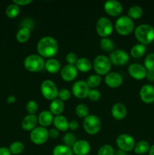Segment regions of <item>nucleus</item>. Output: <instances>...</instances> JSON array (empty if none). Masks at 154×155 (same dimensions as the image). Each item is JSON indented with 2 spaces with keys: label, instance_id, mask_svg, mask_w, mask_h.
<instances>
[{
  "label": "nucleus",
  "instance_id": "obj_1",
  "mask_svg": "<svg viewBox=\"0 0 154 155\" xmlns=\"http://www.w3.org/2000/svg\"><path fill=\"white\" fill-rule=\"evenodd\" d=\"M37 50L39 54L43 57H52L57 52L58 44L52 36H45L41 38L38 42Z\"/></svg>",
  "mask_w": 154,
  "mask_h": 155
},
{
  "label": "nucleus",
  "instance_id": "obj_2",
  "mask_svg": "<svg viewBox=\"0 0 154 155\" xmlns=\"http://www.w3.org/2000/svg\"><path fill=\"white\" fill-rule=\"evenodd\" d=\"M134 35L141 44L147 45L154 40V28L147 24H140L134 30Z\"/></svg>",
  "mask_w": 154,
  "mask_h": 155
},
{
  "label": "nucleus",
  "instance_id": "obj_3",
  "mask_svg": "<svg viewBox=\"0 0 154 155\" xmlns=\"http://www.w3.org/2000/svg\"><path fill=\"white\" fill-rule=\"evenodd\" d=\"M134 27V21L126 15H122L115 22V28L121 35H128L133 31Z\"/></svg>",
  "mask_w": 154,
  "mask_h": 155
},
{
  "label": "nucleus",
  "instance_id": "obj_4",
  "mask_svg": "<svg viewBox=\"0 0 154 155\" xmlns=\"http://www.w3.org/2000/svg\"><path fill=\"white\" fill-rule=\"evenodd\" d=\"M24 65L27 70L31 72H37L45 66L44 59L39 54H30L24 61Z\"/></svg>",
  "mask_w": 154,
  "mask_h": 155
},
{
  "label": "nucleus",
  "instance_id": "obj_5",
  "mask_svg": "<svg viewBox=\"0 0 154 155\" xmlns=\"http://www.w3.org/2000/svg\"><path fill=\"white\" fill-rule=\"evenodd\" d=\"M111 61L107 56L99 54L96 56L93 62V67L95 71L99 75H105L110 71L111 68Z\"/></svg>",
  "mask_w": 154,
  "mask_h": 155
},
{
  "label": "nucleus",
  "instance_id": "obj_6",
  "mask_svg": "<svg viewBox=\"0 0 154 155\" xmlns=\"http://www.w3.org/2000/svg\"><path fill=\"white\" fill-rule=\"evenodd\" d=\"M83 127L88 134H96L101 128V120L97 115L88 114L84 119Z\"/></svg>",
  "mask_w": 154,
  "mask_h": 155
},
{
  "label": "nucleus",
  "instance_id": "obj_7",
  "mask_svg": "<svg viewBox=\"0 0 154 155\" xmlns=\"http://www.w3.org/2000/svg\"><path fill=\"white\" fill-rule=\"evenodd\" d=\"M58 91L57 86L52 80H45L41 84V92L43 96L48 100L57 98Z\"/></svg>",
  "mask_w": 154,
  "mask_h": 155
},
{
  "label": "nucleus",
  "instance_id": "obj_8",
  "mask_svg": "<svg viewBox=\"0 0 154 155\" xmlns=\"http://www.w3.org/2000/svg\"><path fill=\"white\" fill-rule=\"evenodd\" d=\"M113 24L107 17H101L96 23L97 33L102 37H107L113 31Z\"/></svg>",
  "mask_w": 154,
  "mask_h": 155
},
{
  "label": "nucleus",
  "instance_id": "obj_9",
  "mask_svg": "<svg viewBox=\"0 0 154 155\" xmlns=\"http://www.w3.org/2000/svg\"><path fill=\"white\" fill-rule=\"evenodd\" d=\"M116 142L119 149L125 152L131 151L135 145L134 138L131 135H128L127 133H122L119 135L116 138Z\"/></svg>",
  "mask_w": 154,
  "mask_h": 155
},
{
  "label": "nucleus",
  "instance_id": "obj_10",
  "mask_svg": "<svg viewBox=\"0 0 154 155\" xmlns=\"http://www.w3.org/2000/svg\"><path fill=\"white\" fill-rule=\"evenodd\" d=\"M30 136L32 142L35 144H43L48 139V130L43 127H35L33 130H31Z\"/></svg>",
  "mask_w": 154,
  "mask_h": 155
},
{
  "label": "nucleus",
  "instance_id": "obj_11",
  "mask_svg": "<svg viewBox=\"0 0 154 155\" xmlns=\"http://www.w3.org/2000/svg\"><path fill=\"white\" fill-rule=\"evenodd\" d=\"M110 60L115 65H124L129 60V55L122 49H114L110 54Z\"/></svg>",
  "mask_w": 154,
  "mask_h": 155
},
{
  "label": "nucleus",
  "instance_id": "obj_12",
  "mask_svg": "<svg viewBox=\"0 0 154 155\" xmlns=\"http://www.w3.org/2000/svg\"><path fill=\"white\" fill-rule=\"evenodd\" d=\"M89 86L86 81L77 80L72 86V92L75 97L79 98H85L88 97L89 92Z\"/></svg>",
  "mask_w": 154,
  "mask_h": 155
},
{
  "label": "nucleus",
  "instance_id": "obj_13",
  "mask_svg": "<svg viewBox=\"0 0 154 155\" xmlns=\"http://www.w3.org/2000/svg\"><path fill=\"white\" fill-rule=\"evenodd\" d=\"M128 73L136 80H143L146 76L147 71L144 66L137 63H133L128 67Z\"/></svg>",
  "mask_w": 154,
  "mask_h": 155
},
{
  "label": "nucleus",
  "instance_id": "obj_14",
  "mask_svg": "<svg viewBox=\"0 0 154 155\" xmlns=\"http://www.w3.org/2000/svg\"><path fill=\"white\" fill-rule=\"evenodd\" d=\"M104 10L112 16H118L122 12V5L117 0H107L104 3Z\"/></svg>",
  "mask_w": 154,
  "mask_h": 155
},
{
  "label": "nucleus",
  "instance_id": "obj_15",
  "mask_svg": "<svg viewBox=\"0 0 154 155\" xmlns=\"http://www.w3.org/2000/svg\"><path fill=\"white\" fill-rule=\"evenodd\" d=\"M60 75L65 81H72L78 75V70L75 64H67L62 68L60 71Z\"/></svg>",
  "mask_w": 154,
  "mask_h": 155
},
{
  "label": "nucleus",
  "instance_id": "obj_16",
  "mask_svg": "<svg viewBox=\"0 0 154 155\" xmlns=\"http://www.w3.org/2000/svg\"><path fill=\"white\" fill-rule=\"evenodd\" d=\"M140 96L142 101L146 104L154 101V86L149 84H145L140 88Z\"/></svg>",
  "mask_w": 154,
  "mask_h": 155
},
{
  "label": "nucleus",
  "instance_id": "obj_17",
  "mask_svg": "<svg viewBox=\"0 0 154 155\" xmlns=\"http://www.w3.org/2000/svg\"><path fill=\"white\" fill-rule=\"evenodd\" d=\"M72 149L76 155H87L91 150V145L88 141L79 139L75 142Z\"/></svg>",
  "mask_w": 154,
  "mask_h": 155
},
{
  "label": "nucleus",
  "instance_id": "obj_18",
  "mask_svg": "<svg viewBox=\"0 0 154 155\" xmlns=\"http://www.w3.org/2000/svg\"><path fill=\"white\" fill-rule=\"evenodd\" d=\"M106 84L108 86L112 88L119 87L122 83V77L121 74L117 72H109L108 74H106L105 79Z\"/></svg>",
  "mask_w": 154,
  "mask_h": 155
},
{
  "label": "nucleus",
  "instance_id": "obj_19",
  "mask_svg": "<svg viewBox=\"0 0 154 155\" xmlns=\"http://www.w3.org/2000/svg\"><path fill=\"white\" fill-rule=\"evenodd\" d=\"M111 113L113 117L116 120H122L125 117L127 109L125 104L121 102H116L112 106Z\"/></svg>",
  "mask_w": 154,
  "mask_h": 155
},
{
  "label": "nucleus",
  "instance_id": "obj_20",
  "mask_svg": "<svg viewBox=\"0 0 154 155\" xmlns=\"http://www.w3.org/2000/svg\"><path fill=\"white\" fill-rule=\"evenodd\" d=\"M38 123V117L35 114H28L21 121V127L24 130H33Z\"/></svg>",
  "mask_w": 154,
  "mask_h": 155
},
{
  "label": "nucleus",
  "instance_id": "obj_21",
  "mask_svg": "<svg viewBox=\"0 0 154 155\" xmlns=\"http://www.w3.org/2000/svg\"><path fill=\"white\" fill-rule=\"evenodd\" d=\"M53 114L50 110H42L38 116V122L41 127H48L53 122Z\"/></svg>",
  "mask_w": 154,
  "mask_h": 155
},
{
  "label": "nucleus",
  "instance_id": "obj_22",
  "mask_svg": "<svg viewBox=\"0 0 154 155\" xmlns=\"http://www.w3.org/2000/svg\"><path fill=\"white\" fill-rule=\"evenodd\" d=\"M53 124L56 129L61 131H65L69 128V121L63 115H57L54 117Z\"/></svg>",
  "mask_w": 154,
  "mask_h": 155
},
{
  "label": "nucleus",
  "instance_id": "obj_23",
  "mask_svg": "<svg viewBox=\"0 0 154 155\" xmlns=\"http://www.w3.org/2000/svg\"><path fill=\"white\" fill-rule=\"evenodd\" d=\"M49 107L50 111L51 112V114L57 116V115H60L63 111L64 103L59 98H55V99L51 101Z\"/></svg>",
  "mask_w": 154,
  "mask_h": 155
},
{
  "label": "nucleus",
  "instance_id": "obj_24",
  "mask_svg": "<svg viewBox=\"0 0 154 155\" xmlns=\"http://www.w3.org/2000/svg\"><path fill=\"white\" fill-rule=\"evenodd\" d=\"M75 67L77 70L82 72H88L91 68L92 64L87 58H79L75 63Z\"/></svg>",
  "mask_w": 154,
  "mask_h": 155
},
{
  "label": "nucleus",
  "instance_id": "obj_25",
  "mask_svg": "<svg viewBox=\"0 0 154 155\" xmlns=\"http://www.w3.org/2000/svg\"><path fill=\"white\" fill-rule=\"evenodd\" d=\"M45 68L49 73L55 74L60 70V64L57 59L49 58L46 61V62H45Z\"/></svg>",
  "mask_w": 154,
  "mask_h": 155
},
{
  "label": "nucleus",
  "instance_id": "obj_26",
  "mask_svg": "<svg viewBox=\"0 0 154 155\" xmlns=\"http://www.w3.org/2000/svg\"><path fill=\"white\" fill-rule=\"evenodd\" d=\"M53 155H73L72 149L64 144L57 145L54 148L52 151Z\"/></svg>",
  "mask_w": 154,
  "mask_h": 155
},
{
  "label": "nucleus",
  "instance_id": "obj_27",
  "mask_svg": "<svg viewBox=\"0 0 154 155\" xmlns=\"http://www.w3.org/2000/svg\"><path fill=\"white\" fill-rule=\"evenodd\" d=\"M30 36V29L27 27H21L16 33V38L18 42H25Z\"/></svg>",
  "mask_w": 154,
  "mask_h": 155
},
{
  "label": "nucleus",
  "instance_id": "obj_28",
  "mask_svg": "<svg viewBox=\"0 0 154 155\" xmlns=\"http://www.w3.org/2000/svg\"><path fill=\"white\" fill-rule=\"evenodd\" d=\"M131 54L132 57L135 58H139L142 57L146 52V46L145 45L141 43H137L133 45L132 48H131Z\"/></svg>",
  "mask_w": 154,
  "mask_h": 155
},
{
  "label": "nucleus",
  "instance_id": "obj_29",
  "mask_svg": "<svg viewBox=\"0 0 154 155\" xmlns=\"http://www.w3.org/2000/svg\"><path fill=\"white\" fill-rule=\"evenodd\" d=\"M143 9L140 6L134 5L131 6L128 11V16L131 19H138L143 15Z\"/></svg>",
  "mask_w": 154,
  "mask_h": 155
},
{
  "label": "nucleus",
  "instance_id": "obj_30",
  "mask_svg": "<svg viewBox=\"0 0 154 155\" xmlns=\"http://www.w3.org/2000/svg\"><path fill=\"white\" fill-rule=\"evenodd\" d=\"M134 152L137 154H143L148 152L149 150V145L146 141L141 140L139 141L134 145Z\"/></svg>",
  "mask_w": 154,
  "mask_h": 155
},
{
  "label": "nucleus",
  "instance_id": "obj_31",
  "mask_svg": "<svg viewBox=\"0 0 154 155\" xmlns=\"http://www.w3.org/2000/svg\"><path fill=\"white\" fill-rule=\"evenodd\" d=\"M8 149L11 154L16 155L21 154L24 150V145L23 144V142H20V141H16L11 144Z\"/></svg>",
  "mask_w": 154,
  "mask_h": 155
},
{
  "label": "nucleus",
  "instance_id": "obj_32",
  "mask_svg": "<svg viewBox=\"0 0 154 155\" xmlns=\"http://www.w3.org/2000/svg\"><path fill=\"white\" fill-rule=\"evenodd\" d=\"M101 48L105 51H110L114 48V42L108 37H103L100 41Z\"/></svg>",
  "mask_w": 154,
  "mask_h": 155
},
{
  "label": "nucleus",
  "instance_id": "obj_33",
  "mask_svg": "<svg viewBox=\"0 0 154 155\" xmlns=\"http://www.w3.org/2000/svg\"><path fill=\"white\" fill-rule=\"evenodd\" d=\"M20 12L19 5L15 3H12L8 5L5 9V14L8 17L11 18H14L18 15Z\"/></svg>",
  "mask_w": 154,
  "mask_h": 155
},
{
  "label": "nucleus",
  "instance_id": "obj_34",
  "mask_svg": "<svg viewBox=\"0 0 154 155\" xmlns=\"http://www.w3.org/2000/svg\"><path fill=\"white\" fill-rule=\"evenodd\" d=\"M101 82V77L99 74H91L87 78L86 83L89 88H93L95 89V87L98 86Z\"/></svg>",
  "mask_w": 154,
  "mask_h": 155
},
{
  "label": "nucleus",
  "instance_id": "obj_35",
  "mask_svg": "<svg viewBox=\"0 0 154 155\" xmlns=\"http://www.w3.org/2000/svg\"><path fill=\"white\" fill-rule=\"evenodd\" d=\"M144 67L147 71H154V52L149 53L145 58Z\"/></svg>",
  "mask_w": 154,
  "mask_h": 155
},
{
  "label": "nucleus",
  "instance_id": "obj_36",
  "mask_svg": "<svg viewBox=\"0 0 154 155\" xmlns=\"http://www.w3.org/2000/svg\"><path fill=\"white\" fill-rule=\"evenodd\" d=\"M75 113L80 117L85 118L89 114V109L85 104H79L75 107Z\"/></svg>",
  "mask_w": 154,
  "mask_h": 155
},
{
  "label": "nucleus",
  "instance_id": "obj_37",
  "mask_svg": "<svg viewBox=\"0 0 154 155\" xmlns=\"http://www.w3.org/2000/svg\"><path fill=\"white\" fill-rule=\"evenodd\" d=\"M63 142H64V145H66V146H69L71 148V147L73 146V145L75 144V142H76L77 139L73 133H66V134L63 136Z\"/></svg>",
  "mask_w": 154,
  "mask_h": 155
},
{
  "label": "nucleus",
  "instance_id": "obj_38",
  "mask_svg": "<svg viewBox=\"0 0 154 155\" xmlns=\"http://www.w3.org/2000/svg\"><path fill=\"white\" fill-rule=\"evenodd\" d=\"M114 149L113 146L109 144H105L99 148L98 155H114Z\"/></svg>",
  "mask_w": 154,
  "mask_h": 155
},
{
  "label": "nucleus",
  "instance_id": "obj_39",
  "mask_svg": "<svg viewBox=\"0 0 154 155\" xmlns=\"http://www.w3.org/2000/svg\"><path fill=\"white\" fill-rule=\"evenodd\" d=\"M26 108H27V111L30 113V114H34L38 110L39 106H38L37 102L36 101H34V100H30V101H27Z\"/></svg>",
  "mask_w": 154,
  "mask_h": 155
},
{
  "label": "nucleus",
  "instance_id": "obj_40",
  "mask_svg": "<svg viewBox=\"0 0 154 155\" xmlns=\"http://www.w3.org/2000/svg\"><path fill=\"white\" fill-rule=\"evenodd\" d=\"M57 97L61 101H66V100L69 99V97H70V92H69V89H60V90L58 91V95H57Z\"/></svg>",
  "mask_w": 154,
  "mask_h": 155
},
{
  "label": "nucleus",
  "instance_id": "obj_41",
  "mask_svg": "<svg viewBox=\"0 0 154 155\" xmlns=\"http://www.w3.org/2000/svg\"><path fill=\"white\" fill-rule=\"evenodd\" d=\"M88 97L91 101H98L100 98V97H101V92H100V91L98 89H91L89 90Z\"/></svg>",
  "mask_w": 154,
  "mask_h": 155
},
{
  "label": "nucleus",
  "instance_id": "obj_42",
  "mask_svg": "<svg viewBox=\"0 0 154 155\" xmlns=\"http://www.w3.org/2000/svg\"><path fill=\"white\" fill-rule=\"evenodd\" d=\"M77 60H78V58H77V54L75 52L71 51L66 55V61L69 64H74L76 63Z\"/></svg>",
  "mask_w": 154,
  "mask_h": 155
},
{
  "label": "nucleus",
  "instance_id": "obj_43",
  "mask_svg": "<svg viewBox=\"0 0 154 155\" xmlns=\"http://www.w3.org/2000/svg\"><path fill=\"white\" fill-rule=\"evenodd\" d=\"M59 136V132L57 129L52 128L48 131V137L51 139H57Z\"/></svg>",
  "mask_w": 154,
  "mask_h": 155
},
{
  "label": "nucleus",
  "instance_id": "obj_44",
  "mask_svg": "<svg viewBox=\"0 0 154 155\" xmlns=\"http://www.w3.org/2000/svg\"><path fill=\"white\" fill-rule=\"evenodd\" d=\"M32 2V0H14V3L18 5H26Z\"/></svg>",
  "mask_w": 154,
  "mask_h": 155
},
{
  "label": "nucleus",
  "instance_id": "obj_45",
  "mask_svg": "<svg viewBox=\"0 0 154 155\" xmlns=\"http://www.w3.org/2000/svg\"><path fill=\"white\" fill-rule=\"evenodd\" d=\"M78 127L79 124L75 120H72L69 122V128H70L71 130H76Z\"/></svg>",
  "mask_w": 154,
  "mask_h": 155
},
{
  "label": "nucleus",
  "instance_id": "obj_46",
  "mask_svg": "<svg viewBox=\"0 0 154 155\" xmlns=\"http://www.w3.org/2000/svg\"><path fill=\"white\" fill-rule=\"evenodd\" d=\"M0 155H11L10 151L6 147H1L0 148Z\"/></svg>",
  "mask_w": 154,
  "mask_h": 155
},
{
  "label": "nucleus",
  "instance_id": "obj_47",
  "mask_svg": "<svg viewBox=\"0 0 154 155\" xmlns=\"http://www.w3.org/2000/svg\"><path fill=\"white\" fill-rule=\"evenodd\" d=\"M146 77L149 81H154V71H147Z\"/></svg>",
  "mask_w": 154,
  "mask_h": 155
},
{
  "label": "nucleus",
  "instance_id": "obj_48",
  "mask_svg": "<svg viewBox=\"0 0 154 155\" xmlns=\"http://www.w3.org/2000/svg\"><path fill=\"white\" fill-rule=\"evenodd\" d=\"M16 101V98H15L14 95H9L7 98V102L8 104H13Z\"/></svg>",
  "mask_w": 154,
  "mask_h": 155
},
{
  "label": "nucleus",
  "instance_id": "obj_49",
  "mask_svg": "<svg viewBox=\"0 0 154 155\" xmlns=\"http://www.w3.org/2000/svg\"><path fill=\"white\" fill-rule=\"evenodd\" d=\"M148 152H149V155H154V144L151 145V147H149V150Z\"/></svg>",
  "mask_w": 154,
  "mask_h": 155
},
{
  "label": "nucleus",
  "instance_id": "obj_50",
  "mask_svg": "<svg viewBox=\"0 0 154 155\" xmlns=\"http://www.w3.org/2000/svg\"><path fill=\"white\" fill-rule=\"evenodd\" d=\"M114 155H126V154H125V151H122V150H118L116 152V154H114Z\"/></svg>",
  "mask_w": 154,
  "mask_h": 155
}]
</instances>
